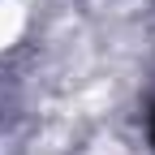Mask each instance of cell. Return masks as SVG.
Segmentation results:
<instances>
[{
    "mask_svg": "<svg viewBox=\"0 0 155 155\" xmlns=\"http://www.w3.org/2000/svg\"><path fill=\"white\" fill-rule=\"evenodd\" d=\"M17 30H22V9L17 5H0V43L13 39Z\"/></svg>",
    "mask_w": 155,
    "mask_h": 155,
    "instance_id": "cell-1",
    "label": "cell"
}]
</instances>
